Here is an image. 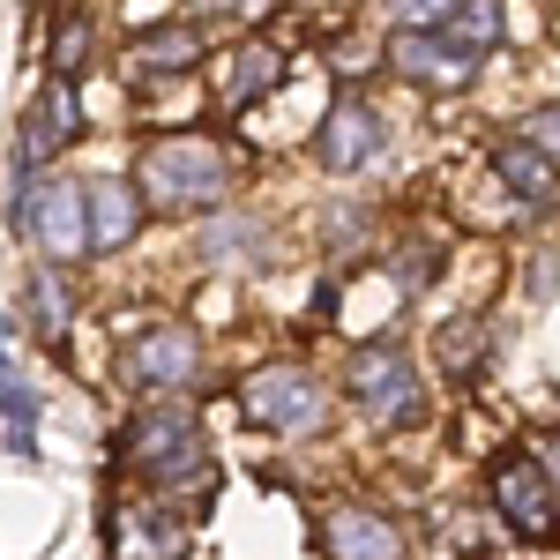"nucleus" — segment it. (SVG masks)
Returning a JSON list of instances; mask_svg holds the SVG:
<instances>
[{"label":"nucleus","mask_w":560,"mask_h":560,"mask_svg":"<svg viewBox=\"0 0 560 560\" xmlns=\"http://www.w3.org/2000/svg\"><path fill=\"white\" fill-rule=\"evenodd\" d=\"M23 232H31L52 261H75L90 247V187H75V179H45L38 195H31Z\"/></svg>","instance_id":"obj_7"},{"label":"nucleus","mask_w":560,"mask_h":560,"mask_svg":"<svg viewBox=\"0 0 560 560\" xmlns=\"http://www.w3.org/2000/svg\"><path fill=\"white\" fill-rule=\"evenodd\" d=\"M261 255V224L255 217H210V232H202V261H255Z\"/></svg>","instance_id":"obj_17"},{"label":"nucleus","mask_w":560,"mask_h":560,"mask_svg":"<svg viewBox=\"0 0 560 560\" xmlns=\"http://www.w3.org/2000/svg\"><path fill=\"white\" fill-rule=\"evenodd\" d=\"M0 396H8V456L23 464L31 448H38V396H31V382H23V351L8 345V359H0Z\"/></svg>","instance_id":"obj_15"},{"label":"nucleus","mask_w":560,"mask_h":560,"mask_svg":"<svg viewBox=\"0 0 560 560\" xmlns=\"http://www.w3.org/2000/svg\"><path fill=\"white\" fill-rule=\"evenodd\" d=\"M195 374H202L195 329H150V337L135 345V382L142 388H187Z\"/></svg>","instance_id":"obj_9"},{"label":"nucleus","mask_w":560,"mask_h":560,"mask_svg":"<svg viewBox=\"0 0 560 560\" xmlns=\"http://www.w3.org/2000/svg\"><path fill=\"white\" fill-rule=\"evenodd\" d=\"M553 165L560 158H546L538 142H501V150H493V179H501L516 202H530V210L553 195Z\"/></svg>","instance_id":"obj_13"},{"label":"nucleus","mask_w":560,"mask_h":560,"mask_svg":"<svg viewBox=\"0 0 560 560\" xmlns=\"http://www.w3.org/2000/svg\"><path fill=\"white\" fill-rule=\"evenodd\" d=\"M23 300H31L38 337H68V292H60V277H52V269H38V277H31V292H23Z\"/></svg>","instance_id":"obj_18"},{"label":"nucleus","mask_w":560,"mask_h":560,"mask_svg":"<svg viewBox=\"0 0 560 560\" xmlns=\"http://www.w3.org/2000/svg\"><path fill=\"white\" fill-rule=\"evenodd\" d=\"M135 224H142V187L135 179H90V247L97 255H113V247H128Z\"/></svg>","instance_id":"obj_10"},{"label":"nucleus","mask_w":560,"mask_h":560,"mask_svg":"<svg viewBox=\"0 0 560 560\" xmlns=\"http://www.w3.org/2000/svg\"><path fill=\"white\" fill-rule=\"evenodd\" d=\"M448 38L486 52V45L509 38V0H456V15H448Z\"/></svg>","instance_id":"obj_16"},{"label":"nucleus","mask_w":560,"mask_h":560,"mask_svg":"<svg viewBox=\"0 0 560 560\" xmlns=\"http://www.w3.org/2000/svg\"><path fill=\"white\" fill-rule=\"evenodd\" d=\"M388 60H396L404 83H419V90H471L478 83V52L456 45L448 31H404L388 45Z\"/></svg>","instance_id":"obj_6"},{"label":"nucleus","mask_w":560,"mask_h":560,"mask_svg":"<svg viewBox=\"0 0 560 560\" xmlns=\"http://www.w3.org/2000/svg\"><path fill=\"white\" fill-rule=\"evenodd\" d=\"M351 404L366 419H382V427H411L427 411V382H419V366L396 345H374L351 359Z\"/></svg>","instance_id":"obj_4"},{"label":"nucleus","mask_w":560,"mask_h":560,"mask_svg":"<svg viewBox=\"0 0 560 560\" xmlns=\"http://www.w3.org/2000/svg\"><path fill=\"white\" fill-rule=\"evenodd\" d=\"M90 52V15H60V31H52V75H75Z\"/></svg>","instance_id":"obj_20"},{"label":"nucleus","mask_w":560,"mask_h":560,"mask_svg":"<svg viewBox=\"0 0 560 560\" xmlns=\"http://www.w3.org/2000/svg\"><path fill=\"white\" fill-rule=\"evenodd\" d=\"M530 142H538L546 158H560V105H546V113H530Z\"/></svg>","instance_id":"obj_22"},{"label":"nucleus","mask_w":560,"mask_h":560,"mask_svg":"<svg viewBox=\"0 0 560 560\" xmlns=\"http://www.w3.org/2000/svg\"><path fill=\"white\" fill-rule=\"evenodd\" d=\"M217 195H224V150L210 135H158L142 150V202L150 210H210Z\"/></svg>","instance_id":"obj_1"},{"label":"nucleus","mask_w":560,"mask_h":560,"mask_svg":"<svg viewBox=\"0 0 560 560\" xmlns=\"http://www.w3.org/2000/svg\"><path fill=\"white\" fill-rule=\"evenodd\" d=\"M202 60V31L195 23H165L150 38H135V75H187Z\"/></svg>","instance_id":"obj_14"},{"label":"nucleus","mask_w":560,"mask_h":560,"mask_svg":"<svg viewBox=\"0 0 560 560\" xmlns=\"http://www.w3.org/2000/svg\"><path fill=\"white\" fill-rule=\"evenodd\" d=\"M388 142V120L374 113V105H359V97H345V105H329V120H322V135H314V158L329 165V173H359V165H374Z\"/></svg>","instance_id":"obj_8"},{"label":"nucleus","mask_w":560,"mask_h":560,"mask_svg":"<svg viewBox=\"0 0 560 560\" xmlns=\"http://www.w3.org/2000/svg\"><path fill=\"white\" fill-rule=\"evenodd\" d=\"M329 560H404V538L396 523L374 516V509H329Z\"/></svg>","instance_id":"obj_11"},{"label":"nucleus","mask_w":560,"mask_h":560,"mask_svg":"<svg viewBox=\"0 0 560 560\" xmlns=\"http://www.w3.org/2000/svg\"><path fill=\"white\" fill-rule=\"evenodd\" d=\"M382 15L396 23V31H448L456 0H382Z\"/></svg>","instance_id":"obj_19"},{"label":"nucleus","mask_w":560,"mask_h":560,"mask_svg":"<svg viewBox=\"0 0 560 560\" xmlns=\"http://www.w3.org/2000/svg\"><path fill=\"white\" fill-rule=\"evenodd\" d=\"M240 411L269 433H314L329 419V388L314 382L306 366H261L240 382Z\"/></svg>","instance_id":"obj_3"},{"label":"nucleus","mask_w":560,"mask_h":560,"mask_svg":"<svg viewBox=\"0 0 560 560\" xmlns=\"http://www.w3.org/2000/svg\"><path fill=\"white\" fill-rule=\"evenodd\" d=\"M277 83V52H261V45H247L240 52V68H232V105H247L255 90H269Z\"/></svg>","instance_id":"obj_21"},{"label":"nucleus","mask_w":560,"mask_h":560,"mask_svg":"<svg viewBox=\"0 0 560 560\" xmlns=\"http://www.w3.org/2000/svg\"><path fill=\"white\" fill-rule=\"evenodd\" d=\"M128 464H135V471H150V478H165V486H195V478L210 471V448H202L195 411H179V404H150V411L128 427Z\"/></svg>","instance_id":"obj_2"},{"label":"nucleus","mask_w":560,"mask_h":560,"mask_svg":"<svg viewBox=\"0 0 560 560\" xmlns=\"http://www.w3.org/2000/svg\"><path fill=\"white\" fill-rule=\"evenodd\" d=\"M68 135H75V90H68V75H52V83L38 90V105H31L23 135H15V150H23L31 165H45V158H52Z\"/></svg>","instance_id":"obj_12"},{"label":"nucleus","mask_w":560,"mask_h":560,"mask_svg":"<svg viewBox=\"0 0 560 560\" xmlns=\"http://www.w3.org/2000/svg\"><path fill=\"white\" fill-rule=\"evenodd\" d=\"M493 509L509 516V530H523L530 546L560 538V486L546 478L538 456H501L493 464Z\"/></svg>","instance_id":"obj_5"}]
</instances>
